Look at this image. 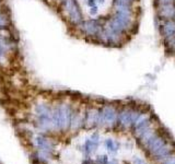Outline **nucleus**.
<instances>
[{
  "label": "nucleus",
  "instance_id": "27",
  "mask_svg": "<svg viewBox=\"0 0 175 164\" xmlns=\"http://www.w3.org/2000/svg\"><path fill=\"white\" fill-rule=\"evenodd\" d=\"M56 1H58V2H59V3H61V2H63V1H64V0H56Z\"/></svg>",
  "mask_w": 175,
  "mask_h": 164
},
{
  "label": "nucleus",
  "instance_id": "16",
  "mask_svg": "<svg viewBox=\"0 0 175 164\" xmlns=\"http://www.w3.org/2000/svg\"><path fill=\"white\" fill-rule=\"evenodd\" d=\"M156 135H157V131L151 127V128H149L148 130H146V131L143 132V134L141 135L140 137H139V139H140V141L142 143H146V145H147V143L149 142L150 139L153 138Z\"/></svg>",
  "mask_w": 175,
  "mask_h": 164
},
{
  "label": "nucleus",
  "instance_id": "12",
  "mask_svg": "<svg viewBox=\"0 0 175 164\" xmlns=\"http://www.w3.org/2000/svg\"><path fill=\"white\" fill-rule=\"evenodd\" d=\"M163 47H164V52L169 56L175 57V35H172L170 37L162 39Z\"/></svg>",
  "mask_w": 175,
  "mask_h": 164
},
{
  "label": "nucleus",
  "instance_id": "19",
  "mask_svg": "<svg viewBox=\"0 0 175 164\" xmlns=\"http://www.w3.org/2000/svg\"><path fill=\"white\" fill-rule=\"evenodd\" d=\"M175 0H153V7H159L163 6V4H169V3H174Z\"/></svg>",
  "mask_w": 175,
  "mask_h": 164
},
{
  "label": "nucleus",
  "instance_id": "13",
  "mask_svg": "<svg viewBox=\"0 0 175 164\" xmlns=\"http://www.w3.org/2000/svg\"><path fill=\"white\" fill-rule=\"evenodd\" d=\"M11 20L9 12L3 9V6L0 3V30H8L10 28Z\"/></svg>",
  "mask_w": 175,
  "mask_h": 164
},
{
  "label": "nucleus",
  "instance_id": "1",
  "mask_svg": "<svg viewBox=\"0 0 175 164\" xmlns=\"http://www.w3.org/2000/svg\"><path fill=\"white\" fill-rule=\"evenodd\" d=\"M74 110L69 104H59L53 108V124L54 129L66 131L71 127V119Z\"/></svg>",
  "mask_w": 175,
  "mask_h": 164
},
{
  "label": "nucleus",
  "instance_id": "11",
  "mask_svg": "<svg viewBox=\"0 0 175 164\" xmlns=\"http://www.w3.org/2000/svg\"><path fill=\"white\" fill-rule=\"evenodd\" d=\"M99 140H100V137L99 134H93L91 136L90 139H88L85 143V150L88 154H91L96 150L97 146H99Z\"/></svg>",
  "mask_w": 175,
  "mask_h": 164
},
{
  "label": "nucleus",
  "instance_id": "14",
  "mask_svg": "<svg viewBox=\"0 0 175 164\" xmlns=\"http://www.w3.org/2000/svg\"><path fill=\"white\" fill-rule=\"evenodd\" d=\"M35 142H36L37 147L42 150V151H45V152H50L54 148L53 143L50 142L49 139L45 138V137H42V136H37L35 138Z\"/></svg>",
  "mask_w": 175,
  "mask_h": 164
},
{
  "label": "nucleus",
  "instance_id": "25",
  "mask_svg": "<svg viewBox=\"0 0 175 164\" xmlns=\"http://www.w3.org/2000/svg\"><path fill=\"white\" fill-rule=\"evenodd\" d=\"M96 1H97V3H100V4L105 3V0H96Z\"/></svg>",
  "mask_w": 175,
  "mask_h": 164
},
{
  "label": "nucleus",
  "instance_id": "6",
  "mask_svg": "<svg viewBox=\"0 0 175 164\" xmlns=\"http://www.w3.org/2000/svg\"><path fill=\"white\" fill-rule=\"evenodd\" d=\"M141 113L140 110L137 108H132L129 106L123 107L121 110H118V116H117V123L121 125L123 128H128L130 126L134 125L136 118L139 116Z\"/></svg>",
  "mask_w": 175,
  "mask_h": 164
},
{
  "label": "nucleus",
  "instance_id": "9",
  "mask_svg": "<svg viewBox=\"0 0 175 164\" xmlns=\"http://www.w3.org/2000/svg\"><path fill=\"white\" fill-rule=\"evenodd\" d=\"M158 32L160 36L163 38H167L172 35H175V20H167L161 21V24L158 28Z\"/></svg>",
  "mask_w": 175,
  "mask_h": 164
},
{
  "label": "nucleus",
  "instance_id": "5",
  "mask_svg": "<svg viewBox=\"0 0 175 164\" xmlns=\"http://www.w3.org/2000/svg\"><path fill=\"white\" fill-rule=\"evenodd\" d=\"M118 108L113 104H106L102 108H100V117H99V126H107L113 127L117 123V116H118Z\"/></svg>",
  "mask_w": 175,
  "mask_h": 164
},
{
  "label": "nucleus",
  "instance_id": "3",
  "mask_svg": "<svg viewBox=\"0 0 175 164\" xmlns=\"http://www.w3.org/2000/svg\"><path fill=\"white\" fill-rule=\"evenodd\" d=\"M60 8L66 14L68 22L72 26H77L85 20L83 11L78 0H64L60 3Z\"/></svg>",
  "mask_w": 175,
  "mask_h": 164
},
{
  "label": "nucleus",
  "instance_id": "10",
  "mask_svg": "<svg viewBox=\"0 0 175 164\" xmlns=\"http://www.w3.org/2000/svg\"><path fill=\"white\" fill-rule=\"evenodd\" d=\"M165 140H164V137L160 136V135L157 134L153 138H151L149 140V142L147 143V148L148 150L150 151L151 154H154L158 150H160L163 146H165Z\"/></svg>",
  "mask_w": 175,
  "mask_h": 164
},
{
  "label": "nucleus",
  "instance_id": "15",
  "mask_svg": "<svg viewBox=\"0 0 175 164\" xmlns=\"http://www.w3.org/2000/svg\"><path fill=\"white\" fill-rule=\"evenodd\" d=\"M171 152H172L171 147L165 145V146H163L160 150H158L154 154H152V156H154L156 159H165L171 154Z\"/></svg>",
  "mask_w": 175,
  "mask_h": 164
},
{
  "label": "nucleus",
  "instance_id": "8",
  "mask_svg": "<svg viewBox=\"0 0 175 164\" xmlns=\"http://www.w3.org/2000/svg\"><path fill=\"white\" fill-rule=\"evenodd\" d=\"M100 117V108L90 107L85 114V120L83 125L87 128H92L94 126H97Z\"/></svg>",
  "mask_w": 175,
  "mask_h": 164
},
{
  "label": "nucleus",
  "instance_id": "7",
  "mask_svg": "<svg viewBox=\"0 0 175 164\" xmlns=\"http://www.w3.org/2000/svg\"><path fill=\"white\" fill-rule=\"evenodd\" d=\"M156 15L161 21H167V20H175V2L174 3L163 4L154 8Z\"/></svg>",
  "mask_w": 175,
  "mask_h": 164
},
{
  "label": "nucleus",
  "instance_id": "17",
  "mask_svg": "<svg viewBox=\"0 0 175 164\" xmlns=\"http://www.w3.org/2000/svg\"><path fill=\"white\" fill-rule=\"evenodd\" d=\"M121 7H137V3L130 0H112V9Z\"/></svg>",
  "mask_w": 175,
  "mask_h": 164
},
{
  "label": "nucleus",
  "instance_id": "22",
  "mask_svg": "<svg viewBox=\"0 0 175 164\" xmlns=\"http://www.w3.org/2000/svg\"><path fill=\"white\" fill-rule=\"evenodd\" d=\"M108 160H107V156H100L97 158V163L99 164H107Z\"/></svg>",
  "mask_w": 175,
  "mask_h": 164
},
{
  "label": "nucleus",
  "instance_id": "23",
  "mask_svg": "<svg viewBox=\"0 0 175 164\" xmlns=\"http://www.w3.org/2000/svg\"><path fill=\"white\" fill-rule=\"evenodd\" d=\"M85 3H87V6L89 7V8H91V7H94V6H97L96 0H85Z\"/></svg>",
  "mask_w": 175,
  "mask_h": 164
},
{
  "label": "nucleus",
  "instance_id": "26",
  "mask_svg": "<svg viewBox=\"0 0 175 164\" xmlns=\"http://www.w3.org/2000/svg\"><path fill=\"white\" fill-rule=\"evenodd\" d=\"M130 1L135 2V3H138V2H139V0H130Z\"/></svg>",
  "mask_w": 175,
  "mask_h": 164
},
{
  "label": "nucleus",
  "instance_id": "18",
  "mask_svg": "<svg viewBox=\"0 0 175 164\" xmlns=\"http://www.w3.org/2000/svg\"><path fill=\"white\" fill-rule=\"evenodd\" d=\"M105 146H106V148H107V150L110 152H113V153L116 152L117 145L114 142V140H112V139H107V140L105 141Z\"/></svg>",
  "mask_w": 175,
  "mask_h": 164
},
{
  "label": "nucleus",
  "instance_id": "2",
  "mask_svg": "<svg viewBox=\"0 0 175 164\" xmlns=\"http://www.w3.org/2000/svg\"><path fill=\"white\" fill-rule=\"evenodd\" d=\"M104 18H91V19L83 20L81 23H79L77 26H75L77 31L80 33L81 35L85 37L87 39L91 42H95L99 33L101 32L102 28H103Z\"/></svg>",
  "mask_w": 175,
  "mask_h": 164
},
{
  "label": "nucleus",
  "instance_id": "20",
  "mask_svg": "<svg viewBox=\"0 0 175 164\" xmlns=\"http://www.w3.org/2000/svg\"><path fill=\"white\" fill-rule=\"evenodd\" d=\"M89 14L91 17H96L99 14V6H94V7H91L89 8Z\"/></svg>",
  "mask_w": 175,
  "mask_h": 164
},
{
  "label": "nucleus",
  "instance_id": "4",
  "mask_svg": "<svg viewBox=\"0 0 175 164\" xmlns=\"http://www.w3.org/2000/svg\"><path fill=\"white\" fill-rule=\"evenodd\" d=\"M35 113H36L39 125L44 130L54 129L53 124V108L47 104H39L35 106Z\"/></svg>",
  "mask_w": 175,
  "mask_h": 164
},
{
  "label": "nucleus",
  "instance_id": "24",
  "mask_svg": "<svg viewBox=\"0 0 175 164\" xmlns=\"http://www.w3.org/2000/svg\"><path fill=\"white\" fill-rule=\"evenodd\" d=\"M135 164H145V163H143L141 160H136L135 161Z\"/></svg>",
  "mask_w": 175,
  "mask_h": 164
},
{
  "label": "nucleus",
  "instance_id": "21",
  "mask_svg": "<svg viewBox=\"0 0 175 164\" xmlns=\"http://www.w3.org/2000/svg\"><path fill=\"white\" fill-rule=\"evenodd\" d=\"M162 164H175V156H167V158H165Z\"/></svg>",
  "mask_w": 175,
  "mask_h": 164
}]
</instances>
